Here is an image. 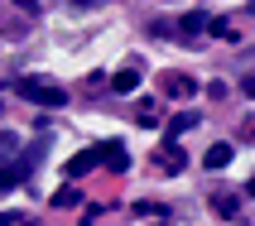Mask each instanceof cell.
<instances>
[{
  "label": "cell",
  "instance_id": "1",
  "mask_svg": "<svg viewBox=\"0 0 255 226\" xmlns=\"http://www.w3.org/2000/svg\"><path fill=\"white\" fill-rule=\"evenodd\" d=\"M19 97L43 106V111H58V106H68V87L48 82V77H24V82H19Z\"/></svg>",
  "mask_w": 255,
  "mask_h": 226
},
{
  "label": "cell",
  "instance_id": "2",
  "mask_svg": "<svg viewBox=\"0 0 255 226\" xmlns=\"http://www.w3.org/2000/svg\"><path fill=\"white\" fill-rule=\"evenodd\" d=\"M97 164H106V149H101V144H97V149H82V154H72V159H68V178H82V173H92Z\"/></svg>",
  "mask_w": 255,
  "mask_h": 226
},
{
  "label": "cell",
  "instance_id": "3",
  "mask_svg": "<svg viewBox=\"0 0 255 226\" xmlns=\"http://www.w3.org/2000/svg\"><path fill=\"white\" fill-rule=\"evenodd\" d=\"M164 92H169V97H193V92H198V82H193V77H178V72H169V77H164Z\"/></svg>",
  "mask_w": 255,
  "mask_h": 226
},
{
  "label": "cell",
  "instance_id": "4",
  "mask_svg": "<svg viewBox=\"0 0 255 226\" xmlns=\"http://www.w3.org/2000/svg\"><path fill=\"white\" fill-rule=\"evenodd\" d=\"M101 149H106V169H111V173H126V169H130L126 144H101Z\"/></svg>",
  "mask_w": 255,
  "mask_h": 226
},
{
  "label": "cell",
  "instance_id": "5",
  "mask_svg": "<svg viewBox=\"0 0 255 226\" xmlns=\"http://www.w3.org/2000/svg\"><path fill=\"white\" fill-rule=\"evenodd\" d=\"M207 24H212V19L193 10V14H183V19H178V34H183V39H193V34H198V29H207Z\"/></svg>",
  "mask_w": 255,
  "mask_h": 226
},
{
  "label": "cell",
  "instance_id": "6",
  "mask_svg": "<svg viewBox=\"0 0 255 226\" xmlns=\"http://www.w3.org/2000/svg\"><path fill=\"white\" fill-rule=\"evenodd\" d=\"M135 125H144V130L159 125V106L154 101H140V106H135Z\"/></svg>",
  "mask_w": 255,
  "mask_h": 226
},
{
  "label": "cell",
  "instance_id": "7",
  "mask_svg": "<svg viewBox=\"0 0 255 226\" xmlns=\"http://www.w3.org/2000/svg\"><path fill=\"white\" fill-rule=\"evenodd\" d=\"M202 164H207V169H227V164H231V144H212Z\"/></svg>",
  "mask_w": 255,
  "mask_h": 226
},
{
  "label": "cell",
  "instance_id": "8",
  "mask_svg": "<svg viewBox=\"0 0 255 226\" xmlns=\"http://www.w3.org/2000/svg\"><path fill=\"white\" fill-rule=\"evenodd\" d=\"M111 87H116V92H135V87H140V72H135V68H121L111 77Z\"/></svg>",
  "mask_w": 255,
  "mask_h": 226
},
{
  "label": "cell",
  "instance_id": "9",
  "mask_svg": "<svg viewBox=\"0 0 255 226\" xmlns=\"http://www.w3.org/2000/svg\"><path fill=\"white\" fill-rule=\"evenodd\" d=\"M159 169H183V154H178V144H164V149H159Z\"/></svg>",
  "mask_w": 255,
  "mask_h": 226
},
{
  "label": "cell",
  "instance_id": "10",
  "mask_svg": "<svg viewBox=\"0 0 255 226\" xmlns=\"http://www.w3.org/2000/svg\"><path fill=\"white\" fill-rule=\"evenodd\" d=\"M82 202V188H58L53 193V207H77Z\"/></svg>",
  "mask_w": 255,
  "mask_h": 226
},
{
  "label": "cell",
  "instance_id": "11",
  "mask_svg": "<svg viewBox=\"0 0 255 226\" xmlns=\"http://www.w3.org/2000/svg\"><path fill=\"white\" fill-rule=\"evenodd\" d=\"M193 125H198V115H173V120H169V140H178V135L193 130Z\"/></svg>",
  "mask_w": 255,
  "mask_h": 226
},
{
  "label": "cell",
  "instance_id": "12",
  "mask_svg": "<svg viewBox=\"0 0 255 226\" xmlns=\"http://www.w3.org/2000/svg\"><path fill=\"white\" fill-rule=\"evenodd\" d=\"M212 207H217L222 217H236V207H241V202H236V198H222V193H217V198H212Z\"/></svg>",
  "mask_w": 255,
  "mask_h": 226
},
{
  "label": "cell",
  "instance_id": "13",
  "mask_svg": "<svg viewBox=\"0 0 255 226\" xmlns=\"http://www.w3.org/2000/svg\"><path fill=\"white\" fill-rule=\"evenodd\" d=\"M14 149H19V140H14L10 130H0V159H10V154H14Z\"/></svg>",
  "mask_w": 255,
  "mask_h": 226
},
{
  "label": "cell",
  "instance_id": "14",
  "mask_svg": "<svg viewBox=\"0 0 255 226\" xmlns=\"http://www.w3.org/2000/svg\"><path fill=\"white\" fill-rule=\"evenodd\" d=\"M10 5H14V10H29V14L39 10V0H10Z\"/></svg>",
  "mask_w": 255,
  "mask_h": 226
},
{
  "label": "cell",
  "instance_id": "15",
  "mask_svg": "<svg viewBox=\"0 0 255 226\" xmlns=\"http://www.w3.org/2000/svg\"><path fill=\"white\" fill-rule=\"evenodd\" d=\"M241 92H246V97H255V72H251V77L241 82Z\"/></svg>",
  "mask_w": 255,
  "mask_h": 226
},
{
  "label": "cell",
  "instance_id": "16",
  "mask_svg": "<svg viewBox=\"0 0 255 226\" xmlns=\"http://www.w3.org/2000/svg\"><path fill=\"white\" fill-rule=\"evenodd\" d=\"M246 193H251V198H255V178H251V183H246Z\"/></svg>",
  "mask_w": 255,
  "mask_h": 226
},
{
  "label": "cell",
  "instance_id": "17",
  "mask_svg": "<svg viewBox=\"0 0 255 226\" xmlns=\"http://www.w3.org/2000/svg\"><path fill=\"white\" fill-rule=\"evenodd\" d=\"M149 226H164V222H149Z\"/></svg>",
  "mask_w": 255,
  "mask_h": 226
},
{
  "label": "cell",
  "instance_id": "18",
  "mask_svg": "<svg viewBox=\"0 0 255 226\" xmlns=\"http://www.w3.org/2000/svg\"><path fill=\"white\" fill-rule=\"evenodd\" d=\"M251 14H255V0H251Z\"/></svg>",
  "mask_w": 255,
  "mask_h": 226
}]
</instances>
